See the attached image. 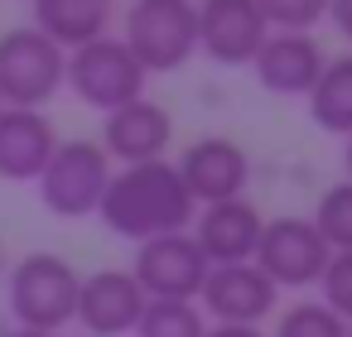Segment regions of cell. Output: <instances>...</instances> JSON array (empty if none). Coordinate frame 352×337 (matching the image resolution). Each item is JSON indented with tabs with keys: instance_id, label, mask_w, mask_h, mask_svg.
<instances>
[{
	"instance_id": "6da1fadb",
	"label": "cell",
	"mask_w": 352,
	"mask_h": 337,
	"mask_svg": "<svg viewBox=\"0 0 352 337\" xmlns=\"http://www.w3.org/2000/svg\"><path fill=\"white\" fill-rule=\"evenodd\" d=\"M97 217L126 241H155V236L188 231L198 207H193L188 188L179 183L174 164L150 159V164L111 169V183H107V193L97 202Z\"/></svg>"
},
{
	"instance_id": "7a4b0ae2",
	"label": "cell",
	"mask_w": 352,
	"mask_h": 337,
	"mask_svg": "<svg viewBox=\"0 0 352 337\" xmlns=\"http://www.w3.org/2000/svg\"><path fill=\"white\" fill-rule=\"evenodd\" d=\"M78 284L82 275L54 255V251H30L10 270V313L25 332H54L73 323L78 313Z\"/></svg>"
},
{
	"instance_id": "3957f363",
	"label": "cell",
	"mask_w": 352,
	"mask_h": 337,
	"mask_svg": "<svg viewBox=\"0 0 352 337\" xmlns=\"http://www.w3.org/2000/svg\"><path fill=\"white\" fill-rule=\"evenodd\" d=\"M131 58L150 73H179L198 54V10L193 0H135L126 10V39Z\"/></svg>"
},
{
	"instance_id": "277c9868",
	"label": "cell",
	"mask_w": 352,
	"mask_h": 337,
	"mask_svg": "<svg viewBox=\"0 0 352 337\" xmlns=\"http://www.w3.org/2000/svg\"><path fill=\"white\" fill-rule=\"evenodd\" d=\"M63 87H73V97L92 111H116L126 102H140L145 97V68L131 58V49L121 39H97V44H82L68 54L63 63Z\"/></svg>"
},
{
	"instance_id": "5b68a950",
	"label": "cell",
	"mask_w": 352,
	"mask_h": 337,
	"mask_svg": "<svg viewBox=\"0 0 352 337\" xmlns=\"http://www.w3.org/2000/svg\"><path fill=\"white\" fill-rule=\"evenodd\" d=\"M63 63L68 54L49 44L34 25L0 34V106L39 111L44 102H54L63 87Z\"/></svg>"
},
{
	"instance_id": "8992f818",
	"label": "cell",
	"mask_w": 352,
	"mask_h": 337,
	"mask_svg": "<svg viewBox=\"0 0 352 337\" xmlns=\"http://www.w3.org/2000/svg\"><path fill=\"white\" fill-rule=\"evenodd\" d=\"M39 183V202L54 217H87L97 212L107 183H111V159L97 140H58V150L49 154Z\"/></svg>"
},
{
	"instance_id": "52a82bcc",
	"label": "cell",
	"mask_w": 352,
	"mask_h": 337,
	"mask_svg": "<svg viewBox=\"0 0 352 337\" xmlns=\"http://www.w3.org/2000/svg\"><path fill=\"white\" fill-rule=\"evenodd\" d=\"M328 255L333 251L323 246V236L314 231L309 217H275V222L261 226V241H256L251 265L275 289H304V284H318Z\"/></svg>"
},
{
	"instance_id": "ba28073f",
	"label": "cell",
	"mask_w": 352,
	"mask_h": 337,
	"mask_svg": "<svg viewBox=\"0 0 352 337\" xmlns=\"http://www.w3.org/2000/svg\"><path fill=\"white\" fill-rule=\"evenodd\" d=\"M208 260L198 251V241L188 231H174V236H155V241H140L135 251V284L145 299H169V303H193L203 294V279H208Z\"/></svg>"
},
{
	"instance_id": "9c48e42d",
	"label": "cell",
	"mask_w": 352,
	"mask_h": 337,
	"mask_svg": "<svg viewBox=\"0 0 352 337\" xmlns=\"http://www.w3.org/2000/svg\"><path fill=\"white\" fill-rule=\"evenodd\" d=\"M179 183L188 188L193 207H212V202H232V198H246V183H251V159L236 140L227 135H203L193 140L179 164H174Z\"/></svg>"
},
{
	"instance_id": "30bf717a",
	"label": "cell",
	"mask_w": 352,
	"mask_h": 337,
	"mask_svg": "<svg viewBox=\"0 0 352 337\" xmlns=\"http://www.w3.org/2000/svg\"><path fill=\"white\" fill-rule=\"evenodd\" d=\"M198 10V54H208L222 68H241L265 44V20L256 0H203Z\"/></svg>"
},
{
	"instance_id": "8fae6325",
	"label": "cell",
	"mask_w": 352,
	"mask_h": 337,
	"mask_svg": "<svg viewBox=\"0 0 352 337\" xmlns=\"http://www.w3.org/2000/svg\"><path fill=\"white\" fill-rule=\"evenodd\" d=\"M203 308L222 327H261V318L275 313L280 289L246 260V265H212L203 279Z\"/></svg>"
},
{
	"instance_id": "7c38bea8",
	"label": "cell",
	"mask_w": 352,
	"mask_h": 337,
	"mask_svg": "<svg viewBox=\"0 0 352 337\" xmlns=\"http://www.w3.org/2000/svg\"><path fill=\"white\" fill-rule=\"evenodd\" d=\"M140 313H145V294L131 270H97L78 284L73 323H82L92 337H126L135 332Z\"/></svg>"
},
{
	"instance_id": "4fadbf2b",
	"label": "cell",
	"mask_w": 352,
	"mask_h": 337,
	"mask_svg": "<svg viewBox=\"0 0 352 337\" xmlns=\"http://www.w3.org/2000/svg\"><path fill=\"white\" fill-rule=\"evenodd\" d=\"M169 140H174V116H169L160 102H150V97L107 111L102 150H107V159H116V164H150V159H164Z\"/></svg>"
},
{
	"instance_id": "5bb4252c",
	"label": "cell",
	"mask_w": 352,
	"mask_h": 337,
	"mask_svg": "<svg viewBox=\"0 0 352 337\" xmlns=\"http://www.w3.org/2000/svg\"><path fill=\"white\" fill-rule=\"evenodd\" d=\"M198 226L188 231L203 251L208 265H246L256 255V241H261V226L265 217L256 212V202L246 198H232V202H212L193 217Z\"/></svg>"
},
{
	"instance_id": "9a60e30c",
	"label": "cell",
	"mask_w": 352,
	"mask_h": 337,
	"mask_svg": "<svg viewBox=\"0 0 352 337\" xmlns=\"http://www.w3.org/2000/svg\"><path fill=\"white\" fill-rule=\"evenodd\" d=\"M323 49L314 34H265L261 54L251 58L256 82L275 97H309V87L323 73Z\"/></svg>"
},
{
	"instance_id": "2e32d148",
	"label": "cell",
	"mask_w": 352,
	"mask_h": 337,
	"mask_svg": "<svg viewBox=\"0 0 352 337\" xmlns=\"http://www.w3.org/2000/svg\"><path fill=\"white\" fill-rule=\"evenodd\" d=\"M58 150V135L44 111L0 106V178L6 183H34Z\"/></svg>"
},
{
	"instance_id": "e0dca14e",
	"label": "cell",
	"mask_w": 352,
	"mask_h": 337,
	"mask_svg": "<svg viewBox=\"0 0 352 337\" xmlns=\"http://www.w3.org/2000/svg\"><path fill=\"white\" fill-rule=\"evenodd\" d=\"M30 5H34V30L63 54L107 39L111 0H30Z\"/></svg>"
},
{
	"instance_id": "ac0fdd59",
	"label": "cell",
	"mask_w": 352,
	"mask_h": 337,
	"mask_svg": "<svg viewBox=\"0 0 352 337\" xmlns=\"http://www.w3.org/2000/svg\"><path fill=\"white\" fill-rule=\"evenodd\" d=\"M309 116L328 135H352V54L323 63L318 82L309 87Z\"/></svg>"
},
{
	"instance_id": "d6986e66",
	"label": "cell",
	"mask_w": 352,
	"mask_h": 337,
	"mask_svg": "<svg viewBox=\"0 0 352 337\" xmlns=\"http://www.w3.org/2000/svg\"><path fill=\"white\" fill-rule=\"evenodd\" d=\"M203 308L198 303H169V299H145V313L135 323V337H203Z\"/></svg>"
},
{
	"instance_id": "ffe728a7",
	"label": "cell",
	"mask_w": 352,
	"mask_h": 337,
	"mask_svg": "<svg viewBox=\"0 0 352 337\" xmlns=\"http://www.w3.org/2000/svg\"><path fill=\"white\" fill-rule=\"evenodd\" d=\"M314 231L323 236V246L328 251H352V183L342 178V183H333L323 198H318V207H314Z\"/></svg>"
},
{
	"instance_id": "44dd1931",
	"label": "cell",
	"mask_w": 352,
	"mask_h": 337,
	"mask_svg": "<svg viewBox=\"0 0 352 337\" xmlns=\"http://www.w3.org/2000/svg\"><path fill=\"white\" fill-rule=\"evenodd\" d=\"M256 10L270 34H309L318 20H328V0H256Z\"/></svg>"
},
{
	"instance_id": "7402d4cb",
	"label": "cell",
	"mask_w": 352,
	"mask_h": 337,
	"mask_svg": "<svg viewBox=\"0 0 352 337\" xmlns=\"http://www.w3.org/2000/svg\"><path fill=\"white\" fill-rule=\"evenodd\" d=\"M275 337H347V323L333 308H323L318 299H304V303L280 313Z\"/></svg>"
},
{
	"instance_id": "603a6c76",
	"label": "cell",
	"mask_w": 352,
	"mask_h": 337,
	"mask_svg": "<svg viewBox=\"0 0 352 337\" xmlns=\"http://www.w3.org/2000/svg\"><path fill=\"white\" fill-rule=\"evenodd\" d=\"M318 289H323V308H333L342 323H352V251H333L323 275H318Z\"/></svg>"
},
{
	"instance_id": "cb8c5ba5",
	"label": "cell",
	"mask_w": 352,
	"mask_h": 337,
	"mask_svg": "<svg viewBox=\"0 0 352 337\" xmlns=\"http://www.w3.org/2000/svg\"><path fill=\"white\" fill-rule=\"evenodd\" d=\"M328 20L338 25L342 39H352V0H328Z\"/></svg>"
},
{
	"instance_id": "d4e9b609",
	"label": "cell",
	"mask_w": 352,
	"mask_h": 337,
	"mask_svg": "<svg viewBox=\"0 0 352 337\" xmlns=\"http://www.w3.org/2000/svg\"><path fill=\"white\" fill-rule=\"evenodd\" d=\"M203 337H265L261 327H222V323H212Z\"/></svg>"
},
{
	"instance_id": "484cf974",
	"label": "cell",
	"mask_w": 352,
	"mask_h": 337,
	"mask_svg": "<svg viewBox=\"0 0 352 337\" xmlns=\"http://www.w3.org/2000/svg\"><path fill=\"white\" fill-rule=\"evenodd\" d=\"M342 164H347V183H352V135H347V150H342Z\"/></svg>"
},
{
	"instance_id": "4316f807",
	"label": "cell",
	"mask_w": 352,
	"mask_h": 337,
	"mask_svg": "<svg viewBox=\"0 0 352 337\" xmlns=\"http://www.w3.org/2000/svg\"><path fill=\"white\" fill-rule=\"evenodd\" d=\"M6 337H54V332H25V327H15V332H6Z\"/></svg>"
},
{
	"instance_id": "83f0119b",
	"label": "cell",
	"mask_w": 352,
	"mask_h": 337,
	"mask_svg": "<svg viewBox=\"0 0 352 337\" xmlns=\"http://www.w3.org/2000/svg\"><path fill=\"white\" fill-rule=\"evenodd\" d=\"M0 275H6V251H0Z\"/></svg>"
},
{
	"instance_id": "f1b7e54d",
	"label": "cell",
	"mask_w": 352,
	"mask_h": 337,
	"mask_svg": "<svg viewBox=\"0 0 352 337\" xmlns=\"http://www.w3.org/2000/svg\"><path fill=\"white\" fill-rule=\"evenodd\" d=\"M347 337H352V323H347Z\"/></svg>"
}]
</instances>
